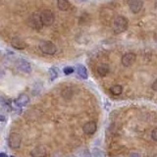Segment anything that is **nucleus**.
<instances>
[{"label": "nucleus", "mask_w": 157, "mask_h": 157, "mask_svg": "<svg viewBox=\"0 0 157 157\" xmlns=\"http://www.w3.org/2000/svg\"><path fill=\"white\" fill-rule=\"evenodd\" d=\"M128 25H129V21L124 16H117L113 20V28H114L115 33L125 32L128 29Z\"/></svg>", "instance_id": "1"}, {"label": "nucleus", "mask_w": 157, "mask_h": 157, "mask_svg": "<svg viewBox=\"0 0 157 157\" xmlns=\"http://www.w3.org/2000/svg\"><path fill=\"white\" fill-rule=\"evenodd\" d=\"M28 24L29 26L34 29H41L42 27H43V24H42V21H41V17H40V14L38 13H33V15H31L28 20Z\"/></svg>", "instance_id": "2"}, {"label": "nucleus", "mask_w": 157, "mask_h": 157, "mask_svg": "<svg viewBox=\"0 0 157 157\" xmlns=\"http://www.w3.org/2000/svg\"><path fill=\"white\" fill-rule=\"evenodd\" d=\"M39 48H40V50L43 53L48 54V55H53V54H55L57 52V47L55 44L47 40H43L39 42Z\"/></svg>", "instance_id": "3"}, {"label": "nucleus", "mask_w": 157, "mask_h": 157, "mask_svg": "<svg viewBox=\"0 0 157 157\" xmlns=\"http://www.w3.org/2000/svg\"><path fill=\"white\" fill-rule=\"evenodd\" d=\"M40 17H41V21L43 26H51L54 22V15L52 13L51 10L45 9L40 13Z\"/></svg>", "instance_id": "4"}, {"label": "nucleus", "mask_w": 157, "mask_h": 157, "mask_svg": "<svg viewBox=\"0 0 157 157\" xmlns=\"http://www.w3.org/2000/svg\"><path fill=\"white\" fill-rule=\"evenodd\" d=\"M21 141H22V139H21V136H20V135L16 134V132H13V134L10 135L8 139V145L10 146V148L16 149V148H19L20 145H21Z\"/></svg>", "instance_id": "5"}, {"label": "nucleus", "mask_w": 157, "mask_h": 157, "mask_svg": "<svg viewBox=\"0 0 157 157\" xmlns=\"http://www.w3.org/2000/svg\"><path fill=\"white\" fill-rule=\"evenodd\" d=\"M128 6L132 13H139L142 6H144V1L142 0H128Z\"/></svg>", "instance_id": "6"}, {"label": "nucleus", "mask_w": 157, "mask_h": 157, "mask_svg": "<svg viewBox=\"0 0 157 157\" xmlns=\"http://www.w3.org/2000/svg\"><path fill=\"white\" fill-rule=\"evenodd\" d=\"M136 54L135 53H126L125 55H123L122 57V64H123V66H125V67H130L132 66V64H134L136 62Z\"/></svg>", "instance_id": "7"}, {"label": "nucleus", "mask_w": 157, "mask_h": 157, "mask_svg": "<svg viewBox=\"0 0 157 157\" xmlns=\"http://www.w3.org/2000/svg\"><path fill=\"white\" fill-rule=\"evenodd\" d=\"M47 154V148L44 145H38L31 151L32 157H45Z\"/></svg>", "instance_id": "8"}, {"label": "nucleus", "mask_w": 157, "mask_h": 157, "mask_svg": "<svg viewBox=\"0 0 157 157\" xmlns=\"http://www.w3.org/2000/svg\"><path fill=\"white\" fill-rule=\"evenodd\" d=\"M96 129H97L96 123L93 122V121H90V122L86 123V124L83 125V127H82V131L86 135L94 134V132H96Z\"/></svg>", "instance_id": "9"}, {"label": "nucleus", "mask_w": 157, "mask_h": 157, "mask_svg": "<svg viewBox=\"0 0 157 157\" xmlns=\"http://www.w3.org/2000/svg\"><path fill=\"white\" fill-rule=\"evenodd\" d=\"M11 45H12L14 48L19 49V50H23V49H25V48L27 47V43L25 42L22 38H20V37L16 36V37H14V38L12 39Z\"/></svg>", "instance_id": "10"}, {"label": "nucleus", "mask_w": 157, "mask_h": 157, "mask_svg": "<svg viewBox=\"0 0 157 157\" xmlns=\"http://www.w3.org/2000/svg\"><path fill=\"white\" fill-rule=\"evenodd\" d=\"M17 66L20 70H22L25 73H31V71H32V67L29 65V63H28L26 60H23V59H20L18 61Z\"/></svg>", "instance_id": "11"}, {"label": "nucleus", "mask_w": 157, "mask_h": 157, "mask_svg": "<svg viewBox=\"0 0 157 157\" xmlns=\"http://www.w3.org/2000/svg\"><path fill=\"white\" fill-rule=\"evenodd\" d=\"M29 97L27 94H21L16 100H15V103H16L17 106L23 107L25 105H27L29 103Z\"/></svg>", "instance_id": "12"}, {"label": "nucleus", "mask_w": 157, "mask_h": 157, "mask_svg": "<svg viewBox=\"0 0 157 157\" xmlns=\"http://www.w3.org/2000/svg\"><path fill=\"white\" fill-rule=\"evenodd\" d=\"M71 4L68 0H57V7L61 11H66L70 8Z\"/></svg>", "instance_id": "13"}, {"label": "nucleus", "mask_w": 157, "mask_h": 157, "mask_svg": "<svg viewBox=\"0 0 157 157\" xmlns=\"http://www.w3.org/2000/svg\"><path fill=\"white\" fill-rule=\"evenodd\" d=\"M108 72H109V66L107 64H101V65L97 67V73L101 77H105Z\"/></svg>", "instance_id": "14"}, {"label": "nucleus", "mask_w": 157, "mask_h": 157, "mask_svg": "<svg viewBox=\"0 0 157 157\" xmlns=\"http://www.w3.org/2000/svg\"><path fill=\"white\" fill-rule=\"evenodd\" d=\"M77 70H78V75L80 76L82 78H83V80H85V78H87V71H86V68L85 66L78 65Z\"/></svg>", "instance_id": "15"}, {"label": "nucleus", "mask_w": 157, "mask_h": 157, "mask_svg": "<svg viewBox=\"0 0 157 157\" xmlns=\"http://www.w3.org/2000/svg\"><path fill=\"white\" fill-rule=\"evenodd\" d=\"M122 91H123V87L119 85H115V86H111V88H110V92L113 95H120Z\"/></svg>", "instance_id": "16"}, {"label": "nucleus", "mask_w": 157, "mask_h": 157, "mask_svg": "<svg viewBox=\"0 0 157 157\" xmlns=\"http://www.w3.org/2000/svg\"><path fill=\"white\" fill-rule=\"evenodd\" d=\"M92 154H93V156H94V157H105V154L103 153V152L100 149H98V148L93 149Z\"/></svg>", "instance_id": "17"}, {"label": "nucleus", "mask_w": 157, "mask_h": 157, "mask_svg": "<svg viewBox=\"0 0 157 157\" xmlns=\"http://www.w3.org/2000/svg\"><path fill=\"white\" fill-rule=\"evenodd\" d=\"M49 74H50V77H51V80H54V78H56L57 76H58V72H57V69L55 68H51L50 70H49Z\"/></svg>", "instance_id": "18"}, {"label": "nucleus", "mask_w": 157, "mask_h": 157, "mask_svg": "<svg viewBox=\"0 0 157 157\" xmlns=\"http://www.w3.org/2000/svg\"><path fill=\"white\" fill-rule=\"evenodd\" d=\"M63 72L65 75H71V74L74 72V68L73 67H66V68H64Z\"/></svg>", "instance_id": "19"}, {"label": "nucleus", "mask_w": 157, "mask_h": 157, "mask_svg": "<svg viewBox=\"0 0 157 157\" xmlns=\"http://www.w3.org/2000/svg\"><path fill=\"white\" fill-rule=\"evenodd\" d=\"M151 137H152V140L157 141V128H155V129L152 131L151 132Z\"/></svg>", "instance_id": "20"}, {"label": "nucleus", "mask_w": 157, "mask_h": 157, "mask_svg": "<svg viewBox=\"0 0 157 157\" xmlns=\"http://www.w3.org/2000/svg\"><path fill=\"white\" fill-rule=\"evenodd\" d=\"M152 90H153L154 91H157V80H155L153 82V83H152Z\"/></svg>", "instance_id": "21"}, {"label": "nucleus", "mask_w": 157, "mask_h": 157, "mask_svg": "<svg viewBox=\"0 0 157 157\" xmlns=\"http://www.w3.org/2000/svg\"><path fill=\"white\" fill-rule=\"evenodd\" d=\"M82 157H91V154L87 150H86L85 152H83V154L82 155Z\"/></svg>", "instance_id": "22"}, {"label": "nucleus", "mask_w": 157, "mask_h": 157, "mask_svg": "<svg viewBox=\"0 0 157 157\" xmlns=\"http://www.w3.org/2000/svg\"><path fill=\"white\" fill-rule=\"evenodd\" d=\"M130 157H141L139 153H132L131 155H130Z\"/></svg>", "instance_id": "23"}, {"label": "nucleus", "mask_w": 157, "mask_h": 157, "mask_svg": "<svg viewBox=\"0 0 157 157\" xmlns=\"http://www.w3.org/2000/svg\"><path fill=\"white\" fill-rule=\"evenodd\" d=\"M0 157H8V156L7 154H5L4 152H1V153H0Z\"/></svg>", "instance_id": "24"}, {"label": "nucleus", "mask_w": 157, "mask_h": 157, "mask_svg": "<svg viewBox=\"0 0 157 157\" xmlns=\"http://www.w3.org/2000/svg\"><path fill=\"white\" fill-rule=\"evenodd\" d=\"M153 157H157V154H155V155H154Z\"/></svg>", "instance_id": "25"}, {"label": "nucleus", "mask_w": 157, "mask_h": 157, "mask_svg": "<svg viewBox=\"0 0 157 157\" xmlns=\"http://www.w3.org/2000/svg\"><path fill=\"white\" fill-rule=\"evenodd\" d=\"M156 7H157V2H156Z\"/></svg>", "instance_id": "26"}, {"label": "nucleus", "mask_w": 157, "mask_h": 157, "mask_svg": "<svg viewBox=\"0 0 157 157\" xmlns=\"http://www.w3.org/2000/svg\"><path fill=\"white\" fill-rule=\"evenodd\" d=\"M11 157H14V156H11Z\"/></svg>", "instance_id": "27"}]
</instances>
